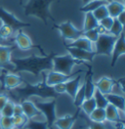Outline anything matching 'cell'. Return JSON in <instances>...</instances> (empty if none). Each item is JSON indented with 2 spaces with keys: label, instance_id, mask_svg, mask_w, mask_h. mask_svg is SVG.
I'll list each match as a JSON object with an SVG mask.
<instances>
[{
  "label": "cell",
  "instance_id": "cell-1",
  "mask_svg": "<svg viewBox=\"0 0 125 129\" xmlns=\"http://www.w3.org/2000/svg\"><path fill=\"white\" fill-rule=\"evenodd\" d=\"M54 55V52H51L45 56L31 55L23 58H12L13 69L11 72L15 73L27 72L32 73L35 77H38L41 73L52 70V57Z\"/></svg>",
  "mask_w": 125,
  "mask_h": 129
},
{
  "label": "cell",
  "instance_id": "cell-2",
  "mask_svg": "<svg viewBox=\"0 0 125 129\" xmlns=\"http://www.w3.org/2000/svg\"><path fill=\"white\" fill-rule=\"evenodd\" d=\"M42 74V80L37 82L35 84H31L26 80H24V86H21L14 89L12 91H9V94L18 102H22L24 100H29L30 97H39L43 100L47 99H57L58 94H56L53 89V86H49L45 81L44 72L41 73Z\"/></svg>",
  "mask_w": 125,
  "mask_h": 129
},
{
  "label": "cell",
  "instance_id": "cell-3",
  "mask_svg": "<svg viewBox=\"0 0 125 129\" xmlns=\"http://www.w3.org/2000/svg\"><path fill=\"white\" fill-rule=\"evenodd\" d=\"M55 1L57 0H27L22 7L25 16L35 17L47 24L48 21H55L50 11V7Z\"/></svg>",
  "mask_w": 125,
  "mask_h": 129
},
{
  "label": "cell",
  "instance_id": "cell-4",
  "mask_svg": "<svg viewBox=\"0 0 125 129\" xmlns=\"http://www.w3.org/2000/svg\"><path fill=\"white\" fill-rule=\"evenodd\" d=\"M52 64L53 68L52 70L58 73H64V74H70L72 73V69L76 64H84L85 63L79 62L77 60H74L70 54H65V55H56L52 57Z\"/></svg>",
  "mask_w": 125,
  "mask_h": 129
},
{
  "label": "cell",
  "instance_id": "cell-5",
  "mask_svg": "<svg viewBox=\"0 0 125 129\" xmlns=\"http://www.w3.org/2000/svg\"><path fill=\"white\" fill-rule=\"evenodd\" d=\"M117 37L109 34V32L100 34L99 38L94 43V52L95 55H104L110 57L113 46L115 44Z\"/></svg>",
  "mask_w": 125,
  "mask_h": 129
},
{
  "label": "cell",
  "instance_id": "cell-6",
  "mask_svg": "<svg viewBox=\"0 0 125 129\" xmlns=\"http://www.w3.org/2000/svg\"><path fill=\"white\" fill-rule=\"evenodd\" d=\"M24 82V79L18 73H12L10 71L1 70L0 73V83H1V89L3 91H12L14 89L21 87Z\"/></svg>",
  "mask_w": 125,
  "mask_h": 129
},
{
  "label": "cell",
  "instance_id": "cell-7",
  "mask_svg": "<svg viewBox=\"0 0 125 129\" xmlns=\"http://www.w3.org/2000/svg\"><path fill=\"white\" fill-rule=\"evenodd\" d=\"M0 22L1 24L11 26L15 31L19 29H23L25 27H29L31 25L29 23L22 21L15 14H13L12 12L2 6H0Z\"/></svg>",
  "mask_w": 125,
  "mask_h": 129
},
{
  "label": "cell",
  "instance_id": "cell-8",
  "mask_svg": "<svg viewBox=\"0 0 125 129\" xmlns=\"http://www.w3.org/2000/svg\"><path fill=\"white\" fill-rule=\"evenodd\" d=\"M36 108L41 112V114H43L46 118V122L48 127L54 126L55 120L57 119L56 114V106H57V99H51L47 102H40L38 100H35L33 102Z\"/></svg>",
  "mask_w": 125,
  "mask_h": 129
},
{
  "label": "cell",
  "instance_id": "cell-9",
  "mask_svg": "<svg viewBox=\"0 0 125 129\" xmlns=\"http://www.w3.org/2000/svg\"><path fill=\"white\" fill-rule=\"evenodd\" d=\"M54 28L60 32L61 37L67 41H72L82 35L83 30L77 28L70 21H66L59 24H55Z\"/></svg>",
  "mask_w": 125,
  "mask_h": 129
},
{
  "label": "cell",
  "instance_id": "cell-10",
  "mask_svg": "<svg viewBox=\"0 0 125 129\" xmlns=\"http://www.w3.org/2000/svg\"><path fill=\"white\" fill-rule=\"evenodd\" d=\"M13 42H14V45H16L18 48L20 50H22V51H28V50H31V49L38 48L43 56L47 55L40 45L33 43V41L31 40L30 37L23 31V29L17 30V33H16V35L13 38Z\"/></svg>",
  "mask_w": 125,
  "mask_h": 129
},
{
  "label": "cell",
  "instance_id": "cell-11",
  "mask_svg": "<svg viewBox=\"0 0 125 129\" xmlns=\"http://www.w3.org/2000/svg\"><path fill=\"white\" fill-rule=\"evenodd\" d=\"M80 73H83L82 70H79L75 73H72L70 74H64V73H58V72H55L53 70L51 71H48L44 72V77H45V81L49 86H54L58 83H65L68 80H70V78H72L73 76H75L76 74Z\"/></svg>",
  "mask_w": 125,
  "mask_h": 129
},
{
  "label": "cell",
  "instance_id": "cell-12",
  "mask_svg": "<svg viewBox=\"0 0 125 129\" xmlns=\"http://www.w3.org/2000/svg\"><path fill=\"white\" fill-rule=\"evenodd\" d=\"M15 49V45H0V69L12 71V52Z\"/></svg>",
  "mask_w": 125,
  "mask_h": 129
},
{
  "label": "cell",
  "instance_id": "cell-13",
  "mask_svg": "<svg viewBox=\"0 0 125 129\" xmlns=\"http://www.w3.org/2000/svg\"><path fill=\"white\" fill-rule=\"evenodd\" d=\"M81 113V110L80 108H76V111L74 114L70 115V114H66L62 117H59L55 120L54 124L56 127H58L59 129H71L73 127L75 121L79 117Z\"/></svg>",
  "mask_w": 125,
  "mask_h": 129
},
{
  "label": "cell",
  "instance_id": "cell-14",
  "mask_svg": "<svg viewBox=\"0 0 125 129\" xmlns=\"http://www.w3.org/2000/svg\"><path fill=\"white\" fill-rule=\"evenodd\" d=\"M125 54V35L124 32L121 33L118 37H117L115 44L113 46L112 52H111V61H110V67L114 68L116 64L118 59L121 56H123Z\"/></svg>",
  "mask_w": 125,
  "mask_h": 129
},
{
  "label": "cell",
  "instance_id": "cell-15",
  "mask_svg": "<svg viewBox=\"0 0 125 129\" xmlns=\"http://www.w3.org/2000/svg\"><path fill=\"white\" fill-rule=\"evenodd\" d=\"M68 50V53L72 57L74 60H77L82 63H92L94 58L96 57L95 52H89L82 49L74 48V47H66Z\"/></svg>",
  "mask_w": 125,
  "mask_h": 129
},
{
  "label": "cell",
  "instance_id": "cell-16",
  "mask_svg": "<svg viewBox=\"0 0 125 129\" xmlns=\"http://www.w3.org/2000/svg\"><path fill=\"white\" fill-rule=\"evenodd\" d=\"M87 67L88 71L86 72L85 75V79L83 81V84H84V88H85V98H91L93 97L94 92L96 90L95 87V82L93 79V71H92V66L91 64H88L87 63L84 64Z\"/></svg>",
  "mask_w": 125,
  "mask_h": 129
},
{
  "label": "cell",
  "instance_id": "cell-17",
  "mask_svg": "<svg viewBox=\"0 0 125 129\" xmlns=\"http://www.w3.org/2000/svg\"><path fill=\"white\" fill-rule=\"evenodd\" d=\"M115 84V79L109 76H102L95 82V87L104 95L112 92V89Z\"/></svg>",
  "mask_w": 125,
  "mask_h": 129
},
{
  "label": "cell",
  "instance_id": "cell-18",
  "mask_svg": "<svg viewBox=\"0 0 125 129\" xmlns=\"http://www.w3.org/2000/svg\"><path fill=\"white\" fill-rule=\"evenodd\" d=\"M66 93L73 100L77 90L79 89L80 85L82 84V73H78L70 80H68L66 83Z\"/></svg>",
  "mask_w": 125,
  "mask_h": 129
},
{
  "label": "cell",
  "instance_id": "cell-19",
  "mask_svg": "<svg viewBox=\"0 0 125 129\" xmlns=\"http://www.w3.org/2000/svg\"><path fill=\"white\" fill-rule=\"evenodd\" d=\"M65 46L66 47H74V48L82 49V50H86V51H89V52H94V44L89 39L84 37L83 35L79 36L78 38L74 39V40L70 41L69 43L65 42Z\"/></svg>",
  "mask_w": 125,
  "mask_h": 129
},
{
  "label": "cell",
  "instance_id": "cell-20",
  "mask_svg": "<svg viewBox=\"0 0 125 129\" xmlns=\"http://www.w3.org/2000/svg\"><path fill=\"white\" fill-rule=\"evenodd\" d=\"M109 12V16L115 19L121 13L125 12V4L121 0H111L106 4Z\"/></svg>",
  "mask_w": 125,
  "mask_h": 129
},
{
  "label": "cell",
  "instance_id": "cell-21",
  "mask_svg": "<svg viewBox=\"0 0 125 129\" xmlns=\"http://www.w3.org/2000/svg\"><path fill=\"white\" fill-rule=\"evenodd\" d=\"M22 105L23 111V114L28 118V119H32L38 115H41V112L36 108L35 104L30 101V100H24L20 103Z\"/></svg>",
  "mask_w": 125,
  "mask_h": 129
},
{
  "label": "cell",
  "instance_id": "cell-22",
  "mask_svg": "<svg viewBox=\"0 0 125 129\" xmlns=\"http://www.w3.org/2000/svg\"><path fill=\"white\" fill-rule=\"evenodd\" d=\"M109 104L114 106L118 111L120 112H124L125 111V98L123 95H119V94H114V93H109L105 95Z\"/></svg>",
  "mask_w": 125,
  "mask_h": 129
},
{
  "label": "cell",
  "instance_id": "cell-23",
  "mask_svg": "<svg viewBox=\"0 0 125 129\" xmlns=\"http://www.w3.org/2000/svg\"><path fill=\"white\" fill-rule=\"evenodd\" d=\"M105 112H106V121H109V122H111V123L123 121V119L120 117L119 111L114 106L109 104L105 108Z\"/></svg>",
  "mask_w": 125,
  "mask_h": 129
},
{
  "label": "cell",
  "instance_id": "cell-24",
  "mask_svg": "<svg viewBox=\"0 0 125 129\" xmlns=\"http://www.w3.org/2000/svg\"><path fill=\"white\" fill-rule=\"evenodd\" d=\"M98 25H99V22L96 20V18L94 17L92 13H85L84 14V21H83V27H82L83 31L97 28Z\"/></svg>",
  "mask_w": 125,
  "mask_h": 129
},
{
  "label": "cell",
  "instance_id": "cell-25",
  "mask_svg": "<svg viewBox=\"0 0 125 129\" xmlns=\"http://www.w3.org/2000/svg\"><path fill=\"white\" fill-rule=\"evenodd\" d=\"M104 4H107V3L103 2L101 0H89L87 3L83 4L79 8V11L84 14L85 13H93L98 7H100L101 5H104Z\"/></svg>",
  "mask_w": 125,
  "mask_h": 129
},
{
  "label": "cell",
  "instance_id": "cell-26",
  "mask_svg": "<svg viewBox=\"0 0 125 129\" xmlns=\"http://www.w3.org/2000/svg\"><path fill=\"white\" fill-rule=\"evenodd\" d=\"M96 108H97V106H96V102H95L94 97L85 99L84 102H83V103L81 104V106H80V110L85 113L87 116H89L90 113H92Z\"/></svg>",
  "mask_w": 125,
  "mask_h": 129
},
{
  "label": "cell",
  "instance_id": "cell-27",
  "mask_svg": "<svg viewBox=\"0 0 125 129\" xmlns=\"http://www.w3.org/2000/svg\"><path fill=\"white\" fill-rule=\"evenodd\" d=\"M89 119L95 122H105L106 121V112L105 109L102 108H96L92 113H90V115L88 116Z\"/></svg>",
  "mask_w": 125,
  "mask_h": 129
},
{
  "label": "cell",
  "instance_id": "cell-28",
  "mask_svg": "<svg viewBox=\"0 0 125 129\" xmlns=\"http://www.w3.org/2000/svg\"><path fill=\"white\" fill-rule=\"evenodd\" d=\"M85 99V88H84V84L82 82V84L80 85V87L77 90L75 96L72 100L73 101V105L75 106V108H80V106L84 102Z\"/></svg>",
  "mask_w": 125,
  "mask_h": 129
},
{
  "label": "cell",
  "instance_id": "cell-29",
  "mask_svg": "<svg viewBox=\"0 0 125 129\" xmlns=\"http://www.w3.org/2000/svg\"><path fill=\"white\" fill-rule=\"evenodd\" d=\"M94 99H95V102H96V106H97V108H102V109H105L107 106L109 105V102H108V100H107V98L106 96L101 93L99 90H95V92H94Z\"/></svg>",
  "mask_w": 125,
  "mask_h": 129
},
{
  "label": "cell",
  "instance_id": "cell-30",
  "mask_svg": "<svg viewBox=\"0 0 125 129\" xmlns=\"http://www.w3.org/2000/svg\"><path fill=\"white\" fill-rule=\"evenodd\" d=\"M24 128L26 129H49L48 125H47L46 121H38L32 119H28L26 122Z\"/></svg>",
  "mask_w": 125,
  "mask_h": 129
},
{
  "label": "cell",
  "instance_id": "cell-31",
  "mask_svg": "<svg viewBox=\"0 0 125 129\" xmlns=\"http://www.w3.org/2000/svg\"><path fill=\"white\" fill-rule=\"evenodd\" d=\"M14 32L15 30L6 24H1L0 25V36L3 38V39H6V40H13L12 39V36L14 35Z\"/></svg>",
  "mask_w": 125,
  "mask_h": 129
},
{
  "label": "cell",
  "instance_id": "cell-32",
  "mask_svg": "<svg viewBox=\"0 0 125 129\" xmlns=\"http://www.w3.org/2000/svg\"><path fill=\"white\" fill-rule=\"evenodd\" d=\"M123 29H124V25L120 24L118 22V20L115 18V19H113V24L111 25L110 29L109 30V33L115 36V37H118L121 33H123Z\"/></svg>",
  "mask_w": 125,
  "mask_h": 129
},
{
  "label": "cell",
  "instance_id": "cell-33",
  "mask_svg": "<svg viewBox=\"0 0 125 129\" xmlns=\"http://www.w3.org/2000/svg\"><path fill=\"white\" fill-rule=\"evenodd\" d=\"M92 14L94 15V17L96 18V20L98 22L102 21L103 19H105L106 17L109 16V12H108V9H107V5L106 4L101 5L100 7H98V8L96 9Z\"/></svg>",
  "mask_w": 125,
  "mask_h": 129
},
{
  "label": "cell",
  "instance_id": "cell-34",
  "mask_svg": "<svg viewBox=\"0 0 125 129\" xmlns=\"http://www.w3.org/2000/svg\"><path fill=\"white\" fill-rule=\"evenodd\" d=\"M14 108H15V102L13 101H8L5 104L4 108L2 109L0 115L2 116H8V117H12L14 115Z\"/></svg>",
  "mask_w": 125,
  "mask_h": 129
},
{
  "label": "cell",
  "instance_id": "cell-35",
  "mask_svg": "<svg viewBox=\"0 0 125 129\" xmlns=\"http://www.w3.org/2000/svg\"><path fill=\"white\" fill-rule=\"evenodd\" d=\"M13 119V123H14V127L16 128H23L25 126L26 122L28 121V118L24 115V114H21V115H13L12 116Z\"/></svg>",
  "mask_w": 125,
  "mask_h": 129
},
{
  "label": "cell",
  "instance_id": "cell-36",
  "mask_svg": "<svg viewBox=\"0 0 125 129\" xmlns=\"http://www.w3.org/2000/svg\"><path fill=\"white\" fill-rule=\"evenodd\" d=\"M79 116H81V115H79ZM81 117L86 121L88 129H108L105 122H95V121L89 119L88 116H81Z\"/></svg>",
  "mask_w": 125,
  "mask_h": 129
},
{
  "label": "cell",
  "instance_id": "cell-37",
  "mask_svg": "<svg viewBox=\"0 0 125 129\" xmlns=\"http://www.w3.org/2000/svg\"><path fill=\"white\" fill-rule=\"evenodd\" d=\"M82 35H83L84 37H86L87 39H89V40L94 44V43L97 41V39L99 38L100 32H99V30H98L97 28H93V29H89V30L83 31Z\"/></svg>",
  "mask_w": 125,
  "mask_h": 129
},
{
  "label": "cell",
  "instance_id": "cell-38",
  "mask_svg": "<svg viewBox=\"0 0 125 129\" xmlns=\"http://www.w3.org/2000/svg\"><path fill=\"white\" fill-rule=\"evenodd\" d=\"M14 127V123L12 117L0 115V128L1 129H12Z\"/></svg>",
  "mask_w": 125,
  "mask_h": 129
},
{
  "label": "cell",
  "instance_id": "cell-39",
  "mask_svg": "<svg viewBox=\"0 0 125 129\" xmlns=\"http://www.w3.org/2000/svg\"><path fill=\"white\" fill-rule=\"evenodd\" d=\"M112 24H113V18H111V17H109V16L106 17L105 19H103L102 21L99 22V24L102 25L107 32H109V30L110 29Z\"/></svg>",
  "mask_w": 125,
  "mask_h": 129
},
{
  "label": "cell",
  "instance_id": "cell-40",
  "mask_svg": "<svg viewBox=\"0 0 125 129\" xmlns=\"http://www.w3.org/2000/svg\"><path fill=\"white\" fill-rule=\"evenodd\" d=\"M66 83V82H65ZM65 83H58L53 86V89H54L55 93L58 94V95H61V94H64L66 93V84Z\"/></svg>",
  "mask_w": 125,
  "mask_h": 129
},
{
  "label": "cell",
  "instance_id": "cell-41",
  "mask_svg": "<svg viewBox=\"0 0 125 129\" xmlns=\"http://www.w3.org/2000/svg\"><path fill=\"white\" fill-rule=\"evenodd\" d=\"M8 101H9V96L7 94H4V93L0 94V113H1L2 109L4 108V106Z\"/></svg>",
  "mask_w": 125,
  "mask_h": 129
},
{
  "label": "cell",
  "instance_id": "cell-42",
  "mask_svg": "<svg viewBox=\"0 0 125 129\" xmlns=\"http://www.w3.org/2000/svg\"><path fill=\"white\" fill-rule=\"evenodd\" d=\"M114 85H116L118 88L121 90V92H122V95L125 94V89H124V77H122V78H119V79H117L115 80V84Z\"/></svg>",
  "mask_w": 125,
  "mask_h": 129
},
{
  "label": "cell",
  "instance_id": "cell-43",
  "mask_svg": "<svg viewBox=\"0 0 125 129\" xmlns=\"http://www.w3.org/2000/svg\"><path fill=\"white\" fill-rule=\"evenodd\" d=\"M23 114V111L22 105L21 104H16L15 103V108H14V115H21Z\"/></svg>",
  "mask_w": 125,
  "mask_h": 129
},
{
  "label": "cell",
  "instance_id": "cell-44",
  "mask_svg": "<svg viewBox=\"0 0 125 129\" xmlns=\"http://www.w3.org/2000/svg\"><path fill=\"white\" fill-rule=\"evenodd\" d=\"M111 129H125L124 121H119L113 123V125L111 126Z\"/></svg>",
  "mask_w": 125,
  "mask_h": 129
},
{
  "label": "cell",
  "instance_id": "cell-45",
  "mask_svg": "<svg viewBox=\"0 0 125 129\" xmlns=\"http://www.w3.org/2000/svg\"><path fill=\"white\" fill-rule=\"evenodd\" d=\"M0 25H1V22H0ZM0 45H14V42H13V40H6V39H3V38L0 36Z\"/></svg>",
  "mask_w": 125,
  "mask_h": 129
},
{
  "label": "cell",
  "instance_id": "cell-46",
  "mask_svg": "<svg viewBox=\"0 0 125 129\" xmlns=\"http://www.w3.org/2000/svg\"><path fill=\"white\" fill-rule=\"evenodd\" d=\"M117 20H118V22L120 23L121 24H123L124 25L125 24V12H123V13H121L119 16L116 18Z\"/></svg>",
  "mask_w": 125,
  "mask_h": 129
},
{
  "label": "cell",
  "instance_id": "cell-47",
  "mask_svg": "<svg viewBox=\"0 0 125 129\" xmlns=\"http://www.w3.org/2000/svg\"><path fill=\"white\" fill-rule=\"evenodd\" d=\"M23 2H24V0H19V3H20V5H21V6H23Z\"/></svg>",
  "mask_w": 125,
  "mask_h": 129
},
{
  "label": "cell",
  "instance_id": "cell-48",
  "mask_svg": "<svg viewBox=\"0 0 125 129\" xmlns=\"http://www.w3.org/2000/svg\"><path fill=\"white\" fill-rule=\"evenodd\" d=\"M101 1H103V2H105V3H109V1H111V0H101Z\"/></svg>",
  "mask_w": 125,
  "mask_h": 129
},
{
  "label": "cell",
  "instance_id": "cell-49",
  "mask_svg": "<svg viewBox=\"0 0 125 129\" xmlns=\"http://www.w3.org/2000/svg\"><path fill=\"white\" fill-rule=\"evenodd\" d=\"M81 1H82V3H83V4H85V3H87L89 0H81Z\"/></svg>",
  "mask_w": 125,
  "mask_h": 129
},
{
  "label": "cell",
  "instance_id": "cell-50",
  "mask_svg": "<svg viewBox=\"0 0 125 129\" xmlns=\"http://www.w3.org/2000/svg\"><path fill=\"white\" fill-rule=\"evenodd\" d=\"M49 129H55L54 126H51V127H49Z\"/></svg>",
  "mask_w": 125,
  "mask_h": 129
},
{
  "label": "cell",
  "instance_id": "cell-51",
  "mask_svg": "<svg viewBox=\"0 0 125 129\" xmlns=\"http://www.w3.org/2000/svg\"><path fill=\"white\" fill-rule=\"evenodd\" d=\"M12 129H19V128H16V127H13Z\"/></svg>",
  "mask_w": 125,
  "mask_h": 129
},
{
  "label": "cell",
  "instance_id": "cell-52",
  "mask_svg": "<svg viewBox=\"0 0 125 129\" xmlns=\"http://www.w3.org/2000/svg\"><path fill=\"white\" fill-rule=\"evenodd\" d=\"M21 129H26V128H24V127H23V128H21Z\"/></svg>",
  "mask_w": 125,
  "mask_h": 129
},
{
  "label": "cell",
  "instance_id": "cell-53",
  "mask_svg": "<svg viewBox=\"0 0 125 129\" xmlns=\"http://www.w3.org/2000/svg\"><path fill=\"white\" fill-rule=\"evenodd\" d=\"M121 1H123V2H124V1H125V0H121Z\"/></svg>",
  "mask_w": 125,
  "mask_h": 129
},
{
  "label": "cell",
  "instance_id": "cell-54",
  "mask_svg": "<svg viewBox=\"0 0 125 129\" xmlns=\"http://www.w3.org/2000/svg\"><path fill=\"white\" fill-rule=\"evenodd\" d=\"M0 129H1V128H0Z\"/></svg>",
  "mask_w": 125,
  "mask_h": 129
}]
</instances>
